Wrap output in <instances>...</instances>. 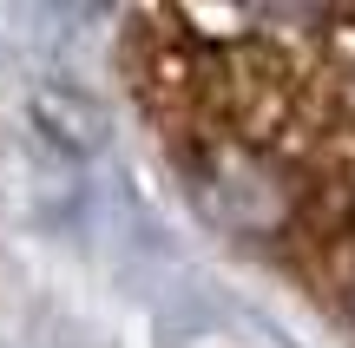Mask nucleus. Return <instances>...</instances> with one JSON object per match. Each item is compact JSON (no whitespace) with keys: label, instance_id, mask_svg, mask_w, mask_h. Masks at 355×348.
Here are the masks:
<instances>
[{"label":"nucleus","instance_id":"f257e3e1","mask_svg":"<svg viewBox=\"0 0 355 348\" xmlns=\"http://www.w3.org/2000/svg\"><path fill=\"white\" fill-rule=\"evenodd\" d=\"M119 73L198 210L355 336V7L125 13Z\"/></svg>","mask_w":355,"mask_h":348}]
</instances>
